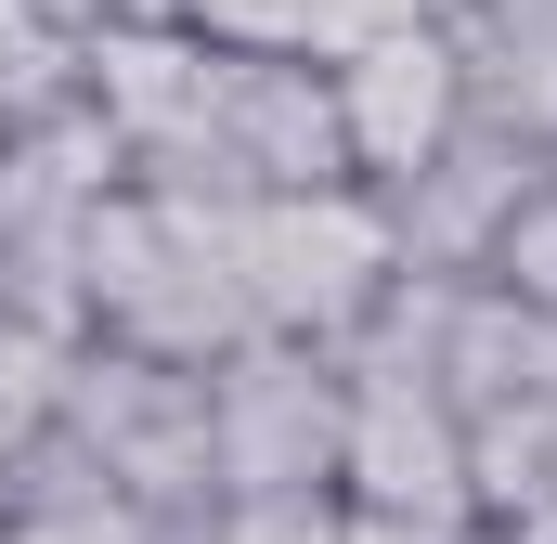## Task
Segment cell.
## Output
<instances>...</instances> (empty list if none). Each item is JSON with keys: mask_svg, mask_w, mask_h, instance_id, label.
Here are the masks:
<instances>
[{"mask_svg": "<svg viewBox=\"0 0 557 544\" xmlns=\"http://www.w3.org/2000/svg\"><path fill=\"white\" fill-rule=\"evenodd\" d=\"M260 208V195H247ZM247 208H208V195H143L117 182L91 208V247H78V298H91V337L143 350V363H221L260 337L247 311V272H234V221Z\"/></svg>", "mask_w": 557, "mask_h": 544, "instance_id": "obj_1", "label": "cell"}, {"mask_svg": "<svg viewBox=\"0 0 557 544\" xmlns=\"http://www.w3.org/2000/svg\"><path fill=\"white\" fill-rule=\"evenodd\" d=\"M234 272H247V311H260V337H311V350H350L363 337V311L389 298V208L363 195V182H337V195H260L247 221H234Z\"/></svg>", "mask_w": 557, "mask_h": 544, "instance_id": "obj_2", "label": "cell"}, {"mask_svg": "<svg viewBox=\"0 0 557 544\" xmlns=\"http://www.w3.org/2000/svg\"><path fill=\"white\" fill-rule=\"evenodd\" d=\"M52 428L91 441V467L131 493V519H208V506H221V467H208V376H195V363H143V350L78 337Z\"/></svg>", "mask_w": 557, "mask_h": 544, "instance_id": "obj_3", "label": "cell"}, {"mask_svg": "<svg viewBox=\"0 0 557 544\" xmlns=\"http://www.w3.org/2000/svg\"><path fill=\"white\" fill-rule=\"evenodd\" d=\"M337 454H350V376H337V350L247 337V350L208 363V467H221V506L337 493Z\"/></svg>", "mask_w": 557, "mask_h": 544, "instance_id": "obj_4", "label": "cell"}, {"mask_svg": "<svg viewBox=\"0 0 557 544\" xmlns=\"http://www.w3.org/2000/svg\"><path fill=\"white\" fill-rule=\"evenodd\" d=\"M324 78H337V131H350V182L363 195L416 182L428 156L467 131V52H454V26H376Z\"/></svg>", "mask_w": 557, "mask_h": 544, "instance_id": "obj_5", "label": "cell"}, {"mask_svg": "<svg viewBox=\"0 0 557 544\" xmlns=\"http://www.w3.org/2000/svg\"><path fill=\"white\" fill-rule=\"evenodd\" d=\"M545 182H557V169H545L519 131H506V118H467V131L441 143L416 182H389L376 208H389V247H403V272H493L506 221H519Z\"/></svg>", "mask_w": 557, "mask_h": 544, "instance_id": "obj_6", "label": "cell"}, {"mask_svg": "<svg viewBox=\"0 0 557 544\" xmlns=\"http://www.w3.org/2000/svg\"><path fill=\"white\" fill-rule=\"evenodd\" d=\"M337 506H376V519H480V493H467V415L441 403V390H416V376H350Z\"/></svg>", "mask_w": 557, "mask_h": 544, "instance_id": "obj_7", "label": "cell"}, {"mask_svg": "<svg viewBox=\"0 0 557 544\" xmlns=\"http://www.w3.org/2000/svg\"><path fill=\"white\" fill-rule=\"evenodd\" d=\"M208 39L195 26H91L78 39V104L117 131V156L143 169H169V156H195V118H208Z\"/></svg>", "mask_w": 557, "mask_h": 544, "instance_id": "obj_8", "label": "cell"}, {"mask_svg": "<svg viewBox=\"0 0 557 544\" xmlns=\"http://www.w3.org/2000/svg\"><path fill=\"white\" fill-rule=\"evenodd\" d=\"M441 403L454 415L557 403V311L506 298L493 272H467V285H454V337H441Z\"/></svg>", "mask_w": 557, "mask_h": 544, "instance_id": "obj_9", "label": "cell"}, {"mask_svg": "<svg viewBox=\"0 0 557 544\" xmlns=\"http://www.w3.org/2000/svg\"><path fill=\"white\" fill-rule=\"evenodd\" d=\"M182 26L208 52H285V65L337 52V0H182Z\"/></svg>", "mask_w": 557, "mask_h": 544, "instance_id": "obj_10", "label": "cell"}, {"mask_svg": "<svg viewBox=\"0 0 557 544\" xmlns=\"http://www.w3.org/2000/svg\"><path fill=\"white\" fill-rule=\"evenodd\" d=\"M65 363H78V337H39V324H13V311H0V454H13L26 428H52Z\"/></svg>", "mask_w": 557, "mask_h": 544, "instance_id": "obj_11", "label": "cell"}, {"mask_svg": "<svg viewBox=\"0 0 557 544\" xmlns=\"http://www.w3.org/2000/svg\"><path fill=\"white\" fill-rule=\"evenodd\" d=\"M221 544H350L337 493H260V506H221Z\"/></svg>", "mask_w": 557, "mask_h": 544, "instance_id": "obj_12", "label": "cell"}, {"mask_svg": "<svg viewBox=\"0 0 557 544\" xmlns=\"http://www.w3.org/2000/svg\"><path fill=\"white\" fill-rule=\"evenodd\" d=\"M493 285L506 298H532V311H557V182L506 221V247H493Z\"/></svg>", "mask_w": 557, "mask_h": 544, "instance_id": "obj_13", "label": "cell"}, {"mask_svg": "<svg viewBox=\"0 0 557 544\" xmlns=\"http://www.w3.org/2000/svg\"><path fill=\"white\" fill-rule=\"evenodd\" d=\"M0 544H156L131 506H52V519H0Z\"/></svg>", "mask_w": 557, "mask_h": 544, "instance_id": "obj_14", "label": "cell"}, {"mask_svg": "<svg viewBox=\"0 0 557 544\" xmlns=\"http://www.w3.org/2000/svg\"><path fill=\"white\" fill-rule=\"evenodd\" d=\"M350 544H493L480 519H376V506H350Z\"/></svg>", "mask_w": 557, "mask_h": 544, "instance_id": "obj_15", "label": "cell"}]
</instances>
